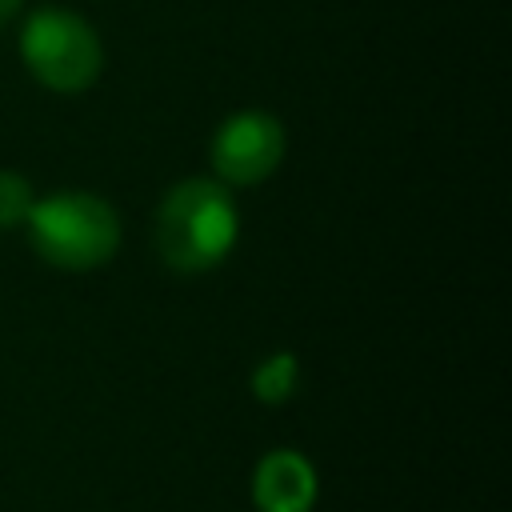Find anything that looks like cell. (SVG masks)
Wrapping results in <instances>:
<instances>
[{"instance_id":"obj_6","label":"cell","mask_w":512,"mask_h":512,"mask_svg":"<svg viewBox=\"0 0 512 512\" xmlns=\"http://www.w3.org/2000/svg\"><path fill=\"white\" fill-rule=\"evenodd\" d=\"M36 204V192L32 184L20 176V172H4L0 168V228H20L28 220Z\"/></svg>"},{"instance_id":"obj_7","label":"cell","mask_w":512,"mask_h":512,"mask_svg":"<svg viewBox=\"0 0 512 512\" xmlns=\"http://www.w3.org/2000/svg\"><path fill=\"white\" fill-rule=\"evenodd\" d=\"M252 388L264 396V400H284L292 388H296V360L288 356V352H280V356H272L268 364H260L256 368V376H252Z\"/></svg>"},{"instance_id":"obj_5","label":"cell","mask_w":512,"mask_h":512,"mask_svg":"<svg viewBox=\"0 0 512 512\" xmlns=\"http://www.w3.org/2000/svg\"><path fill=\"white\" fill-rule=\"evenodd\" d=\"M256 500L264 512H308L312 504V468L296 452H272L256 468Z\"/></svg>"},{"instance_id":"obj_8","label":"cell","mask_w":512,"mask_h":512,"mask_svg":"<svg viewBox=\"0 0 512 512\" xmlns=\"http://www.w3.org/2000/svg\"><path fill=\"white\" fill-rule=\"evenodd\" d=\"M16 8H20V0H0V24H4V20H12V16H16Z\"/></svg>"},{"instance_id":"obj_2","label":"cell","mask_w":512,"mask_h":512,"mask_svg":"<svg viewBox=\"0 0 512 512\" xmlns=\"http://www.w3.org/2000/svg\"><path fill=\"white\" fill-rule=\"evenodd\" d=\"M28 240L40 252V260H48L52 268L64 272H88L112 260L116 244H120V220L112 212V204L96 192H52L44 200L32 204L28 220Z\"/></svg>"},{"instance_id":"obj_1","label":"cell","mask_w":512,"mask_h":512,"mask_svg":"<svg viewBox=\"0 0 512 512\" xmlns=\"http://www.w3.org/2000/svg\"><path fill=\"white\" fill-rule=\"evenodd\" d=\"M240 212L220 180H180L156 212V248L180 272H208L236 248Z\"/></svg>"},{"instance_id":"obj_4","label":"cell","mask_w":512,"mask_h":512,"mask_svg":"<svg viewBox=\"0 0 512 512\" xmlns=\"http://www.w3.org/2000/svg\"><path fill=\"white\" fill-rule=\"evenodd\" d=\"M288 136L284 124L268 112H236L212 136V172L220 184H260L284 160Z\"/></svg>"},{"instance_id":"obj_3","label":"cell","mask_w":512,"mask_h":512,"mask_svg":"<svg viewBox=\"0 0 512 512\" xmlns=\"http://www.w3.org/2000/svg\"><path fill=\"white\" fill-rule=\"evenodd\" d=\"M24 68L52 92H84L104 68L96 28L68 8H36L20 28Z\"/></svg>"}]
</instances>
